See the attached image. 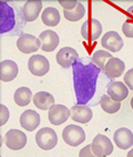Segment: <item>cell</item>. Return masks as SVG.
Wrapping results in <instances>:
<instances>
[{
  "label": "cell",
  "instance_id": "1",
  "mask_svg": "<svg viewBox=\"0 0 133 157\" xmlns=\"http://www.w3.org/2000/svg\"><path fill=\"white\" fill-rule=\"evenodd\" d=\"M100 68L93 63L87 65L77 60L72 65L73 86L77 97V105H87L92 99L97 88Z\"/></svg>",
  "mask_w": 133,
  "mask_h": 157
},
{
  "label": "cell",
  "instance_id": "2",
  "mask_svg": "<svg viewBox=\"0 0 133 157\" xmlns=\"http://www.w3.org/2000/svg\"><path fill=\"white\" fill-rule=\"evenodd\" d=\"M36 143L43 151H50L55 148L58 143L57 133L52 128L45 127L36 134Z\"/></svg>",
  "mask_w": 133,
  "mask_h": 157
},
{
  "label": "cell",
  "instance_id": "3",
  "mask_svg": "<svg viewBox=\"0 0 133 157\" xmlns=\"http://www.w3.org/2000/svg\"><path fill=\"white\" fill-rule=\"evenodd\" d=\"M62 138L69 146L77 147L85 140V133L78 125H68L62 132Z\"/></svg>",
  "mask_w": 133,
  "mask_h": 157
},
{
  "label": "cell",
  "instance_id": "4",
  "mask_svg": "<svg viewBox=\"0 0 133 157\" xmlns=\"http://www.w3.org/2000/svg\"><path fill=\"white\" fill-rule=\"evenodd\" d=\"M16 25L13 10L6 1L0 2V33H6L12 30Z\"/></svg>",
  "mask_w": 133,
  "mask_h": 157
},
{
  "label": "cell",
  "instance_id": "5",
  "mask_svg": "<svg viewBox=\"0 0 133 157\" xmlns=\"http://www.w3.org/2000/svg\"><path fill=\"white\" fill-rule=\"evenodd\" d=\"M91 149L95 157H106L112 154L113 144L106 136L102 134H98L91 144Z\"/></svg>",
  "mask_w": 133,
  "mask_h": 157
},
{
  "label": "cell",
  "instance_id": "6",
  "mask_svg": "<svg viewBox=\"0 0 133 157\" xmlns=\"http://www.w3.org/2000/svg\"><path fill=\"white\" fill-rule=\"evenodd\" d=\"M81 36L87 41H95L102 33V26L99 20L90 18L81 26Z\"/></svg>",
  "mask_w": 133,
  "mask_h": 157
},
{
  "label": "cell",
  "instance_id": "7",
  "mask_svg": "<svg viewBox=\"0 0 133 157\" xmlns=\"http://www.w3.org/2000/svg\"><path fill=\"white\" fill-rule=\"evenodd\" d=\"M27 142V135L18 129L8 130L5 136V143L7 147L11 151H20L26 146Z\"/></svg>",
  "mask_w": 133,
  "mask_h": 157
},
{
  "label": "cell",
  "instance_id": "8",
  "mask_svg": "<svg viewBox=\"0 0 133 157\" xmlns=\"http://www.w3.org/2000/svg\"><path fill=\"white\" fill-rule=\"evenodd\" d=\"M28 68L32 75L41 77L49 71L50 63H49L48 59L42 55H34V56L30 57V59L28 61Z\"/></svg>",
  "mask_w": 133,
  "mask_h": 157
},
{
  "label": "cell",
  "instance_id": "9",
  "mask_svg": "<svg viewBox=\"0 0 133 157\" xmlns=\"http://www.w3.org/2000/svg\"><path fill=\"white\" fill-rule=\"evenodd\" d=\"M17 47L23 54L36 52L41 47V41L39 38H36L32 35L23 33L17 40Z\"/></svg>",
  "mask_w": 133,
  "mask_h": 157
},
{
  "label": "cell",
  "instance_id": "10",
  "mask_svg": "<svg viewBox=\"0 0 133 157\" xmlns=\"http://www.w3.org/2000/svg\"><path fill=\"white\" fill-rule=\"evenodd\" d=\"M101 45L103 48H106L109 52H118L123 47V40L117 31H108L102 37Z\"/></svg>",
  "mask_w": 133,
  "mask_h": 157
},
{
  "label": "cell",
  "instance_id": "11",
  "mask_svg": "<svg viewBox=\"0 0 133 157\" xmlns=\"http://www.w3.org/2000/svg\"><path fill=\"white\" fill-rule=\"evenodd\" d=\"M56 59L62 68H69L77 60H79V54L77 52L76 49L71 48V47H63L58 52Z\"/></svg>",
  "mask_w": 133,
  "mask_h": 157
},
{
  "label": "cell",
  "instance_id": "12",
  "mask_svg": "<svg viewBox=\"0 0 133 157\" xmlns=\"http://www.w3.org/2000/svg\"><path fill=\"white\" fill-rule=\"evenodd\" d=\"M49 121L52 125H59L66 123V119L70 117V109L63 105H53L49 109Z\"/></svg>",
  "mask_w": 133,
  "mask_h": 157
},
{
  "label": "cell",
  "instance_id": "13",
  "mask_svg": "<svg viewBox=\"0 0 133 157\" xmlns=\"http://www.w3.org/2000/svg\"><path fill=\"white\" fill-rule=\"evenodd\" d=\"M113 139L115 145L120 149H129L133 146V133L125 127H121L115 130V133L113 134Z\"/></svg>",
  "mask_w": 133,
  "mask_h": 157
},
{
  "label": "cell",
  "instance_id": "14",
  "mask_svg": "<svg viewBox=\"0 0 133 157\" xmlns=\"http://www.w3.org/2000/svg\"><path fill=\"white\" fill-rule=\"evenodd\" d=\"M124 69H125L124 61H122L119 58L112 57L106 61L103 71L106 75V77H109L110 79H115L124 73Z\"/></svg>",
  "mask_w": 133,
  "mask_h": 157
},
{
  "label": "cell",
  "instance_id": "15",
  "mask_svg": "<svg viewBox=\"0 0 133 157\" xmlns=\"http://www.w3.org/2000/svg\"><path fill=\"white\" fill-rule=\"evenodd\" d=\"M42 9L41 0H29L22 7V16L27 22L34 21Z\"/></svg>",
  "mask_w": 133,
  "mask_h": 157
},
{
  "label": "cell",
  "instance_id": "16",
  "mask_svg": "<svg viewBox=\"0 0 133 157\" xmlns=\"http://www.w3.org/2000/svg\"><path fill=\"white\" fill-rule=\"evenodd\" d=\"M70 116L73 121L80 124H87L92 119L93 113L89 106L85 105H77L73 106L70 110Z\"/></svg>",
  "mask_w": 133,
  "mask_h": 157
},
{
  "label": "cell",
  "instance_id": "17",
  "mask_svg": "<svg viewBox=\"0 0 133 157\" xmlns=\"http://www.w3.org/2000/svg\"><path fill=\"white\" fill-rule=\"evenodd\" d=\"M39 39L41 41V49L45 52H53L59 45V36L52 30H45L39 35Z\"/></svg>",
  "mask_w": 133,
  "mask_h": 157
},
{
  "label": "cell",
  "instance_id": "18",
  "mask_svg": "<svg viewBox=\"0 0 133 157\" xmlns=\"http://www.w3.org/2000/svg\"><path fill=\"white\" fill-rule=\"evenodd\" d=\"M18 65L15 61L7 59L0 63V79L2 82H11L18 76Z\"/></svg>",
  "mask_w": 133,
  "mask_h": 157
},
{
  "label": "cell",
  "instance_id": "19",
  "mask_svg": "<svg viewBox=\"0 0 133 157\" xmlns=\"http://www.w3.org/2000/svg\"><path fill=\"white\" fill-rule=\"evenodd\" d=\"M20 125L28 132H33L40 125V115L32 109H28L20 116Z\"/></svg>",
  "mask_w": 133,
  "mask_h": 157
},
{
  "label": "cell",
  "instance_id": "20",
  "mask_svg": "<svg viewBox=\"0 0 133 157\" xmlns=\"http://www.w3.org/2000/svg\"><path fill=\"white\" fill-rule=\"evenodd\" d=\"M108 95L115 101H122L129 95V88L122 82H112L108 85Z\"/></svg>",
  "mask_w": 133,
  "mask_h": 157
},
{
  "label": "cell",
  "instance_id": "21",
  "mask_svg": "<svg viewBox=\"0 0 133 157\" xmlns=\"http://www.w3.org/2000/svg\"><path fill=\"white\" fill-rule=\"evenodd\" d=\"M33 104L37 108L47 110L55 105V97L47 91H39L33 96Z\"/></svg>",
  "mask_w": 133,
  "mask_h": 157
},
{
  "label": "cell",
  "instance_id": "22",
  "mask_svg": "<svg viewBox=\"0 0 133 157\" xmlns=\"http://www.w3.org/2000/svg\"><path fill=\"white\" fill-rule=\"evenodd\" d=\"M42 22L48 27H55L60 22V13L55 7H48L41 15Z\"/></svg>",
  "mask_w": 133,
  "mask_h": 157
},
{
  "label": "cell",
  "instance_id": "23",
  "mask_svg": "<svg viewBox=\"0 0 133 157\" xmlns=\"http://www.w3.org/2000/svg\"><path fill=\"white\" fill-rule=\"evenodd\" d=\"M32 97V93L29 88L27 87H20L15 91L13 95V99L15 103L20 107H24V106L29 105V103L31 101Z\"/></svg>",
  "mask_w": 133,
  "mask_h": 157
},
{
  "label": "cell",
  "instance_id": "24",
  "mask_svg": "<svg viewBox=\"0 0 133 157\" xmlns=\"http://www.w3.org/2000/svg\"><path fill=\"white\" fill-rule=\"evenodd\" d=\"M100 105L102 109L108 114H115L117 112L120 110L121 108V103L120 101H115L109 96V95H103L100 100Z\"/></svg>",
  "mask_w": 133,
  "mask_h": 157
},
{
  "label": "cell",
  "instance_id": "25",
  "mask_svg": "<svg viewBox=\"0 0 133 157\" xmlns=\"http://www.w3.org/2000/svg\"><path fill=\"white\" fill-rule=\"evenodd\" d=\"M85 13V8L83 7L80 1L78 2L76 8H73L72 10H63L64 18L69 21H78L84 16Z\"/></svg>",
  "mask_w": 133,
  "mask_h": 157
},
{
  "label": "cell",
  "instance_id": "26",
  "mask_svg": "<svg viewBox=\"0 0 133 157\" xmlns=\"http://www.w3.org/2000/svg\"><path fill=\"white\" fill-rule=\"evenodd\" d=\"M110 58H112L110 52H106V50H97L92 56V63L98 66L100 69H104L106 61L109 60Z\"/></svg>",
  "mask_w": 133,
  "mask_h": 157
},
{
  "label": "cell",
  "instance_id": "27",
  "mask_svg": "<svg viewBox=\"0 0 133 157\" xmlns=\"http://www.w3.org/2000/svg\"><path fill=\"white\" fill-rule=\"evenodd\" d=\"M122 31L128 38H133V20L128 18L122 25Z\"/></svg>",
  "mask_w": 133,
  "mask_h": 157
},
{
  "label": "cell",
  "instance_id": "28",
  "mask_svg": "<svg viewBox=\"0 0 133 157\" xmlns=\"http://www.w3.org/2000/svg\"><path fill=\"white\" fill-rule=\"evenodd\" d=\"M78 0H59V3L63 7L64 10H72L78 5Z\"/></svg>",
  "mask_w": 133,
  "mask_h": 157
},
{
  "label": "cell",
  "instance_id": "29",
  "mask_svg": "<svg viewBox=\"0 0 133 157\" xmlns=\"http://www.w3.org/2000/svg\"><path fill=\"white\" fill-rule=\"evenodd\" d=\"M124 84L127 85L128 88H130L133 90V68L128 70L124 75Z\"/></svg>",
  "mask_w": 133,
  "mask_h": 157
},
{
  "label": "cell",
  "instance_id": "30",
  "mask_svg": "<svg viewBox=\"0 0 133 157\" xmlns=\"http://www.w3.org/2000/svg\"><path fill=\"white\" fill-rule=\"evenodd\" d=\"M0 109H1V124L0 125H5L7 123V121L9 119V110L7 109V107L5 105H0Z\"/></svg>",
  "mask_w": 133,
  "mask_h": 157
},
{
  "label": "cell",
  "instance_id": "31",
  "mask_svg": "<svg viewBox=\"0 0 133 157\" xmlns=\"http://www.w3.org/2000/svg\"><path fill=\"white\" fill-rule=\"evenodd\" d=\"M80 157H95L93 154V151L91 149V145H87L85 147H83L79 153Z\"/></svg>",
  "mask_w": 133,
  "mask_h": 157
},
{
  "label": "cell",
  "instance_id": "32",
  "mask_svg": "<svg viewBox=\"0 0 133 157\" xmlns=\"http://www.w3.org/2000/svg\"><path fill=\"white\" fill-rule=\"evenodd\" d=\"M127 16L129 17V19H132L133 20V6H131V7H129L127 9Z\"/></svg>",
  "mask_w": 133,
  "mask_h": 157
},
{
  "label": "cell",
  "instance_id": "33",
  "mask_svg": "<svg viewBox=\"0 0 133 157\" xmlns=\"http://www.w3.org/2000/svg\"><path fill=\"white\" fill-rule=\"evenodd\" d=\"M128 157H133V148L128 153Z\"/></svg>",
  "mask_w": 133,
  "mask_h": 157
},
{
  "label": "cell",
  "instance_id": "34",
  "mask_svg": "<svg viewBox=\"0 0 133 157\" xmlns=\"http://www.w3.org/2000/svg\"><path fill=\"white\" fill-rule=\"evenodd\" d=\"M131 107H132V109H133V97H132V99H131Z\"/></svg>",
  "mask_w": 133,
  "mask_h": 157
}]
</instances>
